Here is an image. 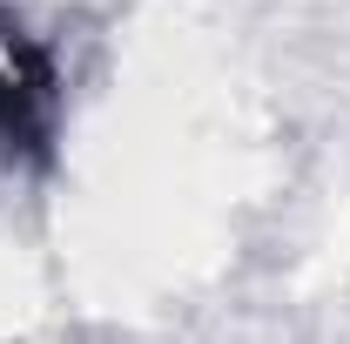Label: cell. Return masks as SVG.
I'll use <instances>...</instances> for the list:
<instances>
[{"instance_id": "cell-1", "label": "cell", "mask_w": 350, "mask_h": 344, "mask_svg": "<svg viewBox=\"0 0 350 344\" xmlns=\"http://www.w3.org/2000/svg\"><path fill=\"white\" fill-rule=\"evenodd\" d=\"M61 135V68L41 34L0 0V156L7 162H41Z\"/></svg>"}]
</instances>
